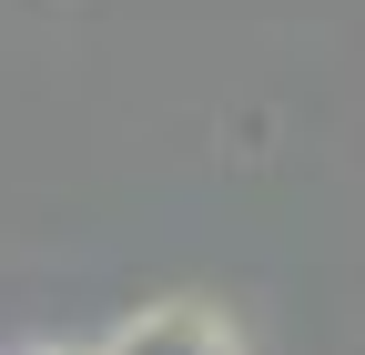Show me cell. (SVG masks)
I'll return each instance as SVG.
<instances>
[{
    "mask_svg": "<svg viewBox=\"0 0 365 355\" xmlns=\"http://www.w3.org/2000/svg\"><path fill=\"white\" fill-rule=\"evenodd\" d=\"M112 355H244V345L223 335L203 304H163V315H132L112 335Z\"/></svg>",
    "mask_w": 365,
    "mask_h": 355,
    "instance_id": "1",
    "label": "cell"
},
{
    "mask_svg": "<svg viewBox=\"0 0 365 355\" xmlns=\"http://www.w3.org/2000/svg\"><path fill=\"white\" fill-rule=\"evenodd\" d=\"M31 355H51V345H31Z\"/></svg>",
    "mask_w": 365,
    "mask_h": 355,
    "instance_id": "2",
    "label": "cell"
}]
</instances>
